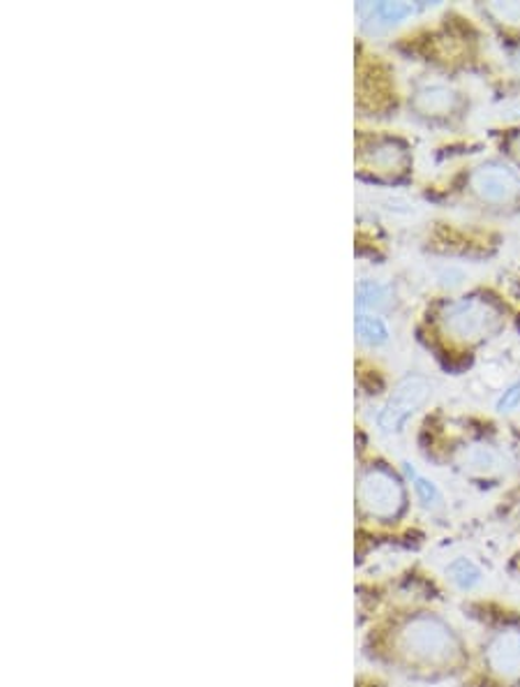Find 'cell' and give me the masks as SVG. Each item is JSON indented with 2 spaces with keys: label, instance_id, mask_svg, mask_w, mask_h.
I'll list each match as a JSON object with an SVG mask.
<instances>
[{
  "label": "cell",
  "instance_id": "cell-9",
  "mask_svg": "<svg viewBox=\"0 0 520 687\" xmlns=\"http://www.w3.org/2000/svg\"><path fill=\"white\" fill-rule=\"evenodd\" d=\"M368 160L382 172H403V168L408 164V151L403 144H398V141L387 139L377 141L372 151L368 153Z\"/></svg>",
  "mask_w": 520,
  "mask_h": 687
},
{
  "label": "cell",
  "instance_id": "cell-3",
  "mask_svg": "<svg viewBox=\"0 0 520 687\" xmlns=\"http://www.w3.org/2000/svg\"><path fill=\"white\" fill-rule=\"evenodd\" d=\"M359 505L375 520H396L405 509V489L391 470L375 465L359 477Z\"/></svg>",
  "mask_w": 520,
  "mask_h": 687
},
{
  "label": "cell",
  "instance_id": "cell-17",
  "mask_svg": "<svg viewBox=\"0 0 520 687\" xmlns=\"http://www.w3.org/2000/svg\"><path fill=\"white\" fill-rule=\"evenodd\" d=\"M511 149H513V153H516V158L520 160V132L511 139Z\"/></svg>",
  "mask_w": 520,
  "mask_h": 687
},
{
  "label": "cell",
  "instance_id": "cell-10",
  "mask_svg": "<svg viewBox=\"0 0 520 687\" xmlns=\"http://www.w3.org/2000/svg\"><path fill=\"white\" fill-rule=\"evenodd\" d=\"M446 575L461 590H472L481 583V570L467 558H456L446 567Z\"/></svg>",
  "mask_w": 520,
  "mask_h": 687
},
{
  "label": "cell",
  "instance_id": "cell-1",
  "mask_svg": "<svg viewBox=\"0 0 520 687\" xmlns=\"http://www.w3.org/2000/svg\"><path fill=\"white\" fill-rule=\"evenodd\" d=\"M398 648L414 665L423 667L452 665L461 653L454 630L431 613L414 615L403 625L398 632Z\"/></svg>",
  "mask_w": 520,
  "mask_h": 687
},
{
  "label": "cell",
  "instance_id": "cell-13",
  "mask_svg": "<svg viewBox=\"0 0 520 687\" xmlns=\"http://www.w3.org/2000/svg\"><path fill=\"white\" fill-rule=\"evenodd\" d=\"M412 12H414V8L405 6V3H380V6L370 8L372 19H377L380 23H398V21H403L405 17H410Z\"/></svg>",
  "mask_w": 520,
  "mask_h": 687
},
{
  "label": "cell",
  "instance_id": "cell-14",
  "mask_svg": "<svg viewBox=\"0 0 520 687\" xmlns=\"http://www.w3.org/2000/svg\"><path fill=\"white\" fill-rule=\"evenodd\" d=\"M486 12L507 26H520V3H490Z\"/></svg>",
  "mask_w": 520,
  "mask_h": 687
},
{
  "label": "cell",
  "instance_id": "cell-8",
  "mask_svg": "<svg viewBox=\"0 0 520 687\" xmlns=\"http://www.w3.org/2000/svg\"><path fill=\"white\" fill-rule=\"evenodd\" d=\"M461 465L465 472H469V475L490 477L498 475L502 470V457L498 449H492L490 444H472L463 452Z\"/></svg>",
  "mask_w": 520,
  "mask_h": 687
},
{
  "label": "cell",
  "instance_id": "cell-12",
  "mask_svg": "<svg viewBox=\"0 0 520 687\" xmlns=\"http://www.w3.org/2000/svg\"><path fill=\"white\" fill-rule=\"evenodd\" d=\"M408 470V475L412 477V484H414V491H416V495H419V501L423 503V507H429V509H437L440 505H442V493L437 491V486L431 482V480H425V477H421L416 470H412L410 465L405 468Z\"/></svg>",
  "mask_w": 520,
  "mask_h": 687
},
{
  "label": "cell",
  "instance_id": "cell-15",
  "mask_svg": "<svg viewBox=\"0 0 520 687\" xmlns=\"http://www.w3.org/2000/svg\"><path fill=\"white\" fill-rule=\"evenodd\" d=\"M359 308H377L384 303V290L377 282H361L357 292Z\"/></svg>",
  "mask_w": 520,
  "mask_h": 687
},
{
  "label": "cell",
  "instance_id": "cell-7",
  "mask_svg": "<svg viewBox=\"0 0 520 687\" xmlns=\"http://www.w3.org/2000/svg\"><path fill=\"white\" fill-rule=\"evenodd\" d=\"M412 107L423 116H444L458 107V93L446 86H425L416 90Z\"/></svg>",
  "mask_w": 520,
  "mask_h": 687
},
{
  "label": "cell",
  "instance_id": "cell-2",
  "mask_svg": "<svg viewBox=\"0 0 520 687\" xmlns=\"http://www.w3.org/2000/svg\"><path fill=\"white\" fill-rule=\"evenodd\" d=\"M442 324L448 336L465 343H479L498 334L505 326V315L490 299L465 297L444 308Z\"/></svg>",
  "mask_w": 520,
  "mask_h": 687
},
{
  "label": "cell",
  "instance_id": "cell-11",
  "mask_svg": "<svg viewBox=\"0 0 520 687\" xmlns=\"http://www.w3.org/2000/svg\"><path fill=\"white\" fill-rule=\"evenodd\" d=\"M357 336L366 345H384L389 341V331L380 318L359 315L357 318Z\"/></svg>",
  "mask_w": 520,
  "mask_h": 687
},
{
  "label": "cell",
  "instance_id": "cell-16",
  "mask_svg": "<svg viewBox=\"0 0 520 687\" xmlns=\"http://www.w3.org/2000/svg\"><path fill=\"white\" fill-rule=\"evenodd\" d=\"M520 402V385H513L509 391H505V396L500 398L498 402V410L507 412V410H513Z\"/></svg>",
  "mask_w": 520,
  "mask_h": 687
},
{
  "label": "cell",
  "instance_id": "cell-4",
  "mask_svg": "<svg viewBox=\"0 0 520 687\" xmlns=\"http://www.w3.org/2000/svg\"><path fill=\"white\" fill-rule=\"evenodd\" d=\"M429 394H431V383L425 380V377H416V375L408 377V380H403L393 389L391 398L387 400V406L382 408L377 421H380L384 431H400L403 429V423L423 406Z\"/></svg>",
  "mask_w": 520,
  "mask_h": 687
},
{
  "label": "cell",
  "instance_id": "cell-5",
  "mask_svg": "<svg viewBox=\"0 0 520 687\" xmlns=\"http://www.w3.org/2000/svg\"><path fill=\"white\" fill-rule=\"evenodd\" d=\"M472 191L484 202L509 204L520 195V176L502 162H488L472 174Z\"/></svg>",
  "mask_w": 520,
  "mask_h": 687
},
{
  "label": "cell",
  "instance_id": "cell-6",
  "mask_svg": "<svg viewBox=\"0 0 520 687\" xmlns=\"http://www.w3.org/2000/svg\"><path fill=\"white\" fill-rule=\"evenodd\" d=\"M488 669L505 680L520 678V630L509 627L495 634L486 644Z\"/></svg>",
  "mask_w": 520,
  "mask_h": 687
}]
</instances>
